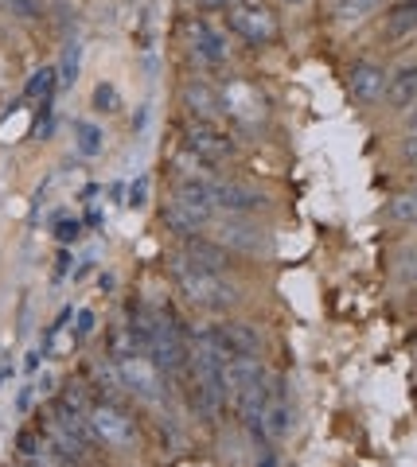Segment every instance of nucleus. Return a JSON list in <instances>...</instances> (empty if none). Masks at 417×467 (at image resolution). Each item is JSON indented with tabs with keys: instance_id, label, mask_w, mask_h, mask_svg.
Wrapping results in <instances>:
<instances>
[{
	"instance_id": "nucleus-21",
	"label": "nucleus",
	"mask_w": 417,
	"mask_h": 467,
	"mask_svg": "<svg viewBox=\"0 0 417 467\" xmlns=\"http://www.w3.org/2000/svg\"><path fill=\"white\" fill-rule=\"evenodd\" d=\"M75 137H78V152L82 156H98V152H102V144H106V133L98 125H90V121H78Z\"/></svg>"
},
{
	"instance_id": "nucleus-20",
	"label": "nucleus",
	"mask_w": 417,
	"mask_h": 467,
	"mask_svg": "<svg viewBox=\"0 0 417 467\" xmlns=\"http://www.w3.org/2000/svg\"><path fill=\"white\" fill-rule=\"evenodd\" d=\"M78 70H82V47L70 39L67 51H63V63H59V86H67V90H70V86L78 82Z\"/></svg>"
},
{
	"instance_id": "nucleus-4",
	"label": "nucleus",
	"mask_w": 417,
	"mask_h": 467,
	"mask_svg": "<svg viewBox=\"0 0 417 467\" xmlns=\"http://www.w3.org/2000/svg\"><path fill=\"white\" fill-rule=\"evenodd\" d=\"M226 27L246 39L250 47H266V43L277 39V16L262 5H246V0H242V5H230Z\"/></svg>"
},
{
	"instance_id": "nucleus-1",
	"label": "nucleus",
	"mask_w": 417,
	"mask_h": 467,
	"mask_svg": "<svg viewBox=\"0 0 417 467\" xmlns=\"http://www.w3.org/2000/svg\"><path fill=\"white\" fill-rule=\"evenodd\" d=\"M172 281H176V292L183 296V304L195 312H207V316H226L230 308H238L242 292L238 285L230 281L226 273H207V269H195L188 257L176 254L172 257Z\"/></svg>"
},
{
	"instance_id": "nucleus-9",
	"label": "nucleus",
	"mask_w": 417,
	"mask_h": 467,
	"mask_svg": "<svg viewBox=\"0 0 417 467\" xmlns=\"http://www.w3.org/2000/svg\"><path fill=\"white\" fill-rule=\"evenodd\" d=\"M219 101H223V113L235 117V121H242V125H254V121H262L266 117V101L250 82H238V78L226 82Z\"/></svg>"
},
{
	"instance_id": "nucleus-35",
	"label": "nucleus",
	"mask_w": 417,
	"mask_h": 467,
	"mask_svg": "<svg viewBox=\"0 0 417 467\" xmlns=\"http://www.w3.org/2000/svg\"><path fill=\"white\" fill-rule=\"evenodd\" d=\"M226 5H242V0H226Z\"/></svg>"
},
{
	"instance_id": "nucleus-10",
	"label": "nucleus",
	"mask_w": 417,
	"mask_h": 467,
	"mask_svg": "<svg viewBox=\"0 0 417 467\" xmlns=\"http://www.w3.org/2000/svg\"><path fill=\"white\" fill-rule=\"evenodd\" d=\"M183 32H188L192 51H195L199 63H207V67L226 63L230 43H226V36H223V27H214V24H207V20H188V27H183Z\"/></svg>"
},
{
	"instance_id": "nucleus-28",
	"label": "nucleus",
	"mask_w": 417,
	"mask_h": 467,
	"mask_svg": "<svg viewBox=\"0 0 417 467\" xmlns=\"http://www.w3.org/2000/svg\"><path fill=\"white\" fill-rule=\"evenodd\" d=\"M75 331H78V339H86V335L94 331V312H82V316H78V327H75Z\"/></svg>"
},
{
	"instance_id": "nucleus-32",
	"label": "nucleus",
	"mask_w": 417,
	"mask_h": 467,
	"mask_svg": "<svg viewBox=\"0 0 417 467\" xmlns=\"http://www.w3.org/2000/svg\"><path fill=\"white\" fill-rule=\"evenodd\" d=\"M410 129H417V101L410 106Z\"/></svg>"
},
{
	"instance_id": "nucleus-5",
	"label": "nucleus",
	"mask_w": 417,
	"mask_h": 467,
	"mask_svg": "<svg viewBox=\"0 0 417 467\" xmlns=\"http://www.w3.org/2000/svg\"><path fill=\"white\" fill-rule=\"evenodd\" d=\"M214 242H223L226 250H238V254H257V257L269 254V234L266 226L250 223V214H223Z\"/></svg>"
},
{
	"instance_id": "nucleus-11",
	"label": "nucleus",
	"mask_w": 417,
	"mask_h": 467,
	"mask_svg": "<svg viewBox=\"0 0 417 467\" xmlns=\"http://www.w3.org/2000/svg\"><path fill=\"white\" fill-rule=\"evenodd\" d=\"M118 367H121V382H125L129 393H137L141 401H156V398H161V389H164L161 370H156L145 355H133V358L118 362Z\"/></svg>"
},
{
	"instance_id": "nucleus-26",
	"label": "nucleus",
	"mask_w": 417,
	"mask_h": 467,
	"mask_svg": "<svg viewBox=\"0 0 417 467\" xmlns=\"http://www.w3.org/2000/svg\"><path fill=\"white\" fill-rule=\"evenodd\" d=\"M82 238V223L78 218H59V223H55V242L59 245H75Z\"/></svg>"
},
{
	"instance_id": "nucleus-27",
	"label": "nucleus",
	"mask_w": 417,
	"mask_h": 467,
	"mask_svg": "<svg viewBox=\"0 0 417 467\" xmlns=\"http://www.w3.org/2000/svg\"><path fill=\"white\" fill-rule=\"evenodd\" d=\"M129 207H133V211L149 207V175H137V180L129 183Z\"/></svg>"
},
{
	"instance_id": "nucleus-19",
	"label": "nucleus",
	"mask_w": 417,
	"mask_h": 467,
	"mask_svg": "<svg viewBox=\"0 0 417 467\" xmlns=\"http://www.w3.org/2000/svg\"><path fill=\"white\" fill-rule=\"evenodd\" d=\"M55 86H59V70L55 67H39L32 78H27V98L32 101H51V94H55Z\"/></svg>"
},
{
	"instance_id": "nucleus-22",
	"label": "nucleus",
	"mask_w": 417,
	"mask_h": 467,
	"mask_svg": "<svg viewBox=\"0 0 417 467\" xmlns=\"http://www.w3.org/2000/svg\"><path fill=\"white\" fill-rule=\"evenodd\" d=\"M379 8V0H339V8H336V16L343 24H359L367 16V12H375Z\"/></svg>"
},
{
	"instance_id": "nucleus-13",
	"label": "nucleus",
	"mask_w": 417,
	"mask_h": 467,
	"mask_svg": "<svg viewBox=\"0 0 417 467\" xmlns=\"http://www.w3.org/2000/svg\"><path fill=\"white\" fill-rule=\"evenodd\" d=\"M180 101H183V109H188V117H195V121H219L223 117L219 90H211L207 82H183Z\"/></svg>"
},
{
	"instance_id": "nucleus-12",
	"label": "nucleus",
	"mask_w": 417,
	"mask_h": 467,
	"mask_svg": "<svg viewBox=\"0 0 417 467\" xmlns=\"http://www.w3.org/2000/svg\"><path fill=\"white\" fill-rule=\"evenodd\" d=\"M180 254L188 257L195 269H207V273H226L230 269V250L223 242L203 238V234H188V238H180Z\"/></svg>"
},
{
	"instance_id": "nucleus-30",
	"label": "nucleus",
	"mask_w": 417,
	"mask_h": 467,
	"mask_svg": "<svg viewBox=\"0 0 417 467\" xmlns=\"http://www.w3.org/2000/svg\"><path fill=\"white\" fill-rule=\"evenodd\" d=\"M39 358H43L39 350H27V362H24V367H27V370H36V367H39Z\"/></svg>"
},
{
	"instance_id": "nucleus-6",
	"label": "nucleus",
	"mask_w": 417,
	"mask_h": 467,
	"mask_svg": "<svg viewBox=\"0 0 417 467\" xmlns=\"http://www.w3.org/2000/svg\"><path fill=\"white\" fill-rule=\"evenodd\" d=\"M269 401H273V374H269V370H262V374L254 378V382H246V386L235 393V398H230L238 420H242V425H246L250 432H262V413H266Z\"/></svg>"
},
{
	"instance_id": "nucleus-8",
	"label": "nucleus",
	"mask_w": 417,
	"mask_h": 467,
	"mask_svg": "<svg viewBox=\"0 0 417 467\" xmlns=\"http://www.w3.org/2000/svg\"><path fill=\"white\" fill-rule=\"evenodd\" d=\"M386 82H391V75H386L382 63L355 58V63L348 67V94L359 101V106H375V101H382L386 98Z\"/></svg>"
},
{
	"instance_id": "nucleus-2",
	"label": "nucleus",
	"mask_w": 417,
	"mask_h": 467,
	"mask_svg": "<svg viewBox=\"0 0 417 467\" xmlns=\"http://www.w3.org/2000/svg\"><path fill=\"white\" fill-rule=\"evenodd\" d=\"M180 137H183V152L195 156L203 168H219V164H226V160H235V152H238V144L230 140L214 121H195V117H188Z\"/></svg>"
},
{
	"instance_id": "nucleus-18",
	"label": "nucleus",
	"mask_w": 417,
	"mask_h": 467,
	"mask_svg": "<svg viewBox=\"0 0 417 467\" xmlns=\"http://www.w3.org/2000/svg\"><path fill=\"white\" fill-rule=\"evenodd\" d=\"M386 36L391 39L417 36V0H398V5L386 12Z\"/></svg>"
},
{
	"instance_id": "nucleus-29",
	"label": "nucleus",
	"mask_w": 417,
	"mask_h": 467,
	"mask_svg": "<svg viewBox=\"0 0 417 467\" xmlns=\"http://www.w3.org/2000/svg\"><path fill=\"white\" fill-rule=\"evenodd\" d=\"M70 265H75V257H70V254L63 250V254H59V269H55V276H67V273H70Z\"/></svg>"
},
{
	"instance_id": "nucleus-25",
	"label": "nucleus",
	"mask_w": 417,
	"mask_h": 467,
	"mask_svg": "<svg viewBox=\"0 0 417 467\" xmlns=\"http://www.w3.org/2000/svg\"><path fill=\"white\" fill-rule=\"evenodd\" d=\"M5 5H8L12 16H20L24 24H32V20L43 16V0H5Z\"/></svg>"
},
{
	"instance_id": "nucleus-34",
	"label": "nucleus",
	"mask_w": 417,
	"mask_h": 467,
	"mask_svg": "<svg viewBox=\"0 0 417 467\" xmlns=\"http://www.w3.org/2000/svg\"><path fill=\"white\" fill-rule=\"evenodd\" d=\"M285 5H305V0H285Z\"/></svg>"
},
{
	"instance_id": "nucleus-7",
	"label": "nucleus",
	"mask_w": 417,
	"mask_h": 467,
	"mask_svg": "<svg viewBox=\"0 0 417 467\" xmlns=\"http://www.w3.org/2000/svg\"><path fill=\"white\" fill-rule=\"evenodd\" d=\"M266 195L254 192L250 183H238V180H211V207L223 211V214H254V211H266Z\"/></svg>"
},
{
	"instance_id": "nucleus-3",
	"label": "nucleus",
	"mask_w": 417,
	"mask_h": 467,
	"mask_svg": "<svg viewBox=\"0 0 417 467\" xmlns=\"http://www.w3.org/2000/svg\"><path fill=\"white\" fill-rule=\"evenodd\" d=\"M86 425H90L98 444H109V448H129V444L137 441L133 417H129L125 409H118V401H98V405H90V413H86Z\"/></svg>"
},
{
	"instance_id": "nucleus-24",
	"label": "nucleus",
	"mask_w": 417,
	"mask_h": 467,
	"mask_svg": "<svg viewBox=\"0 0 417 467\" xmlns=\"http://www.w3.org/2000/svg\"><path fill=\"white\" fill-rule=\"evenodd\" d=\"M391 218H394V223H401V226L417 223V192H410V195H398V199L391 202Z\"/></svg>"
},
{
	"instance_id": "nucleus-33",
	"label": "nucleus",
	"mask_w": 417,
	"mask_h": 467,
	"mask_svg": "<svg viewBox=\"0 0 417 467\" xmlns=\"http://www.w3.org/2000/svg\"><path fill=\"white\" fill-rule=\"evenodd\" d=\"M203 8H214V5H226V0H199Z\"/></svg>"
},
{
	"instance_id": "nucleus-16",
	"label": "nucleus",
	"mask_w": 417,
	"mask_h": 467,
	"mask_svg": "<svg viewBox=\"0 0 417 467\" xmlns=\"http://www.w3.org/2000/svg\"><path fill=\"white\" fill-rule=\"evenodd\" d=\"M293 429H297L293 405L285 401V398H273L266 405V413H262V436H269V441H289Z\"/></svg>"
},
{
	"instance_id": "nucleus-23",
	"label": "nucleus",
	"mask_w": 417,
	"mask_h": 467,
	"mask_svg": "<svg viewBox=\"0 0 417 467\" xmlns=\"http://www.w3.org/2000/svg\"><path fill=\"white\" fill-rule=\"evenodd\" d=\"M94 109L98 113H118L121 109V94L113 82H98L94 86Z\"/></svg>"
},
{
	"instance_id": "nucleus-14",
	"label": "nucleus",
	"mask_w": 417,
	"mask_h": 467,
	"mask_svg": "<svg viewBox=\"0 0 417 467\" xmlns=\"http://www.w3.org/2000/svg\"><path fill=\"white\" fill-rule=\"evenodd\" d=\"M211 211H199V207H188V202H164L161 207V223L172 230V234H180V238H188V234H199L207 223H211Z\"/></svg>"
},
{
	"instance_id": "nucleus-31",
	"label": "nucleus",
	"mask_w": 417,
	"mask_h": 467,
	"mask_svg": "<svg viewBox=\"0 0 417 467\" xmlns=\"http://www.w3.org/2000/svg\"><path fill=\"white\" fill-rule=\"evenodd\" d=\"M257 467H277V456H273V451H266V456L257 460Z\"/></svg>"
},
{
	"instance_id": "nucleus-15",
	"label": "nucleus",
	"mask_w": 417,
	"mask_h": 467,
	"mask_svg": "<svg viewBox=\"0 0 417 467\" xmlns=\"http://www.w3.org/2000/svg\"><path fill=\"white\" fill-rule=\"evenodd\" d=\"M219 339L230 350V358H262V335L250 324H219Z\"/></svg>"
},
{
	"instance_id": "nucleus-17",
	"label": "nucleus",
	"mask_w": 417,
	"mask_h": 467,
	"mask_svg": "<svg viewBox=\"0 0 417 467\" xmlns=\"http://www.w3.org/2000/svg\"><path fill=\"white\" fill-rule=\"evenodd\" d=\"M386 101H391L394 109H410L417 101V63L401 67L391 75V82H386Z\"/></svg>"
}]
</instances>
